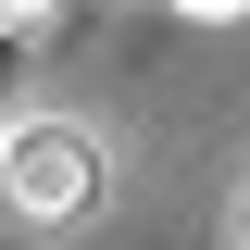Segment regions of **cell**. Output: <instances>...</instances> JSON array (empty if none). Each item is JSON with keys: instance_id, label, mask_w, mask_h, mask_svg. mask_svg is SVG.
I'll return each instance as SVG.
<instances>
[{"instance_id": "cell-1", "label": "cell", "mask_w": 250, "mask_h": 250, "mask_svg": "<svg viewBox=\"0 0 250 250\" xmlns=\"http://www.w3.org/2000/svg\"><path fill=\"white\" fill-rule=\"evenodd\" d=\"M88 200H100V138L62 125V113H25L13 150H0V213L38 225V238H62V225H88Z\"/></svg>"}, {"instance_id": "cell-2", "label": "cell", "mask_w": 250, "mask_h": 250, "mask_svg": "<svg viewBox=\"0 0 250 250\" xmlns=\"http://www.w3.org/2000/svg\"><path fill=\"white\" fill-rule=\"evenodd\" d=\"M50 13H62V0H0V50H25V38H50Z\"/></svg>"}, {"instance_id": "cell-3", "label": "cell", "mask_w": 250, "mask_h": 250, "mask_svg": "<svg viewBox=\"0 0 250 250\" xmlns=\"http://www.w3.org/2000/svg\"><path fill=\"white\" fill-rule=\"evenodd\" d=\"M163 13H175V25H238L250 0H163Z\"/></svg>"}, {"instance_id": "cell-4", "label": "cell", "mask_w": 250, "mask_h": 250, "mask_svg": "<svg viewBox=\"0 0 250 250\" xmlns=\"http://www.w3.org/2000/svg\"><path fill=\"white\" fill-rule=\"evenodd\" d=\"M238 250H250V213H238Z\"/></svg>"}, {"instance_id": "cell-5", "label": "cell", "mask_w": 250, "mask_h": 250, "mask_svg": "<svg viewBox=\"0 0 250 250\" xmlns=\"http://www.w3.org/2000/svg\"><path fill=\"white\" fill-rule=\"evenodd\" d=\"M0 150H13V125H0Z\"/></svg>"}]
</instances>
